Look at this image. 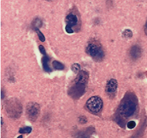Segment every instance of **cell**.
I'll list each match as a JSON object with an SVG mask.
<instances>
[{"mask_svg": "<svg viewBox=\"0 0 147 138\" xmlns=\"http://www.w3.org/2000/svg\"><path fill=\"white\" fill-rule=\"evenodd\" d=\"M129 54L133 60H137L141 57V54H142V50L140 46H133L130 49Z\"/></svg>", "mask_w": 147, "mask_h": 138, "instance_id": "cell-9", "label": "cell"}, {"mask_svg": "<svg viewBox=\"0 0 147 138\" xmlns=\"http://www.w3.org/2000/svg\"><path fill=\"white\" fill-rule=\"evenodd\" d=\"M49 58H48L47 56H44L42 58V65L43 68H44V70L45 72H52V69L49 67Z\"/></svg>", "mask_w": 147, "mask_h": 138, "instance_id": "cell-10", "label": "cell"}, {"mask_svg": "<svg viewBox=\"0 0 147 138\" xmlns=\"http://www.w3.org/2000/svg\"><path fill=\"white\" fill-rule=\"evenodd\" d=\"M3 97H4V94H3V92L1 91V99H3Z\"/></svg>", "mask_w": 147, "mask_h": 138, "instance_id": "cell-21", "label": "cell"}, {"mask_svg": "<svg viewBox=\"0 0 147 138\" xmlns=\"http://www.w3.org/2000/svg\"><path fill=\"white\" fill-rule=\"evenodd\" d=\"M39 49H40V52H41L43 55H44V56H47V54H46V51H45V47H44V46H43L42 45H40V46H39Z\"/></svg>", "mask_w": 147, "mask_h": 138, "instance_id": "cell-18", "label": "cell"}, {"mask_svg": "<svg viewBox=\"0 0 147 138\" xmlns=\"http://www.w3.org/2000/svg\"><path fill=\"white\" fill-rule=\"evenodd\" d=\"M103 102L102 99L98 96L90 97L86 102V107L90 112L92 113H100L103 109Z\"/></svg>", "mask_w": 147, "mask_h": 138, "instance_id": "cell-3", "label": "cell"}, {"mask_svg": "<svg viewBox=\"0 0 147 138\" xmlns=\"http://www.w3.org/2000/svg\"><path fill=\"white\" fill-rule=\"evenodd\" d=\"M7 110H8L9 113H10V115H12V116L16 117L15 112L14 110L16 111V112H17L18 115H19L21 113V106L20 105V103L18 102L17 101L13 102V100H12V102H10L9 105H8Z\"/></svg>", "mask_w": 147, "mask_h": 138, "instance_id": "cell-7", "label": "cell"}, {"mask_svg": "<svg viewBox=\"0 0 147 138\" xmlns=\"http://www.w3.org/2000/svg\"><path fill=\"white\" fill-rule=\"evenodd\" d=\"M136 109V103L132 100H127L122 104L120 107L121 115L125 117H129L132 116Z\"/></svg>", "mask_w": 147, "mask_h": 138, "instance_id": "cell-4", "label": "cell"}, {"mask_svg": "<svg viewBox=\"0 0 147 138\" xmlns=\"http://www.w3.org/2000/svg\"><path fill=\"white\" fill-rule=\"evenodd\" d=\"M145 33L147 34V21H146V24H145Z\"/></svg>", "mask_w": 147, "mask_h": 138, "instance_id": "cell-20", "label": "cell"}, {"mask_svg": "<svg viewBox=\"0 0 147 138\" xmlns=\"http://www.w3.org/2000/svg\"><path fill=\"white\" fill-rule=\"evenodd\" d=\"M78 22V19L77 15L73 13H69L66 17V26L70 28H73V26L76 25Z\"/></svg>", "mask_w": 147, "mask_h": 138, "instance_id": "cell-8", "label": "cell"}, {"mask_svg": "<svg viewBox=\"0 0 147 138\" xmlns=\"http://www.w3.org/2000/svg\"><path fill=\"white\" fill-rule=\"evenodd\" d=\"M36 33H38V37H39V39L40 40V41L41 42H45V36L44 35V34H43L41 31H40V30H39V29H36Z\"/></svg>", "mask_w": 147, "mask_h": 138, "instance_id": "cell-16", "label": "cell"}, {"mask_svg": "<svg viewBox=\"0 0 147 138\" xmlns=\"http://www.w3.org/2000/svg\"><path fill=\"white\" fill-rule=\"evenodd\" d=\"M42 21L38 18L36 19L34 21L33 24L34 30H36V29H38L40 27V26H42Z\"/></svg>", "mask_w": 147, "mask_h": 138, "instance_id": "cell-13", "label": "cell"}, {"mask_svg": "<svg viewBox=\"0 0 147 138\" xmlns=\"http://www.w3.org/2000/svg\"><path fill=\"white\" fill-rule=\"evenodd\" d=\"M71 70L74 73H79L80 72V65L78 63H74L71 66Z\"/></svg>", "mask_w": 147, "mask_h": 138, "instance_id": "cell-14", "label": "cell"}, {"mask_svg": "<svg viewBox=\"0 0 147 138\" xmlns=\"http://www.w3.org/2000/svg\"><path fill=\"white\" fill-rule=\"evenodd\" d=\"M127 128H129L130 129H134L136 127L135 121H129L127 123Z\"/></svg>", "mask_w": 147, "mask_h": 138, "instance_id": "cell-17", "label": "cell"}, {"mask_svg": "<svg viewBox=\"0 0 147 138\" xmlns=\"http://www.w3.org/2000/svg\"><path fill=\"white\" fill-rule=\"evenodd\" d=\"M86 52L93 59L96 61H101L105 56V53L100 45L96 42H91L87 45Z\"/></svg>", "mask_w": 147, "mask_h": 138, "instance_id": "cell-2", "label": "cell"}, {"mask_svg": "<svg viewBox=\"0 0 147 138\" xmlns=\"http://www.w3.org/2000/svg\"><path fill=\"white\" fill-rule=\"evenodd\" d=\"M122 35L123 36L125 37V38H131L132 36V33L130 30H125L123 31Z\"/></svg>", "mask_w": 147, "mask_h": 138, "instance_id": "cell-15", "label": "cell"}, {"mask_svg": "<svg viewBox=\"0 0 147 138\" xmlns=\"http://www.w3.org/2000/svg\"><path fill=\"white\" fill-rule=\"evenodd\" d=\"M117 90V82L114 79H111L107 82L106 85V93L109 97L115 96Z\"/></svg>", "mask_w": 147, "mask_h": 138, "instance_id": "cell-6", "label": "cell"}, {"mask_svg": "<svg viewBox=\"0 0 147 138\" xmlns=\"http://www.w3.org/2000/svg\"><path fill=\"white\" fill-rule=\"evenodd\" d=\"M17 138H23L22 136H19L18 137H17Z\"/></svg>", "mask_w": 147, "mask_h": 138, "instance_id": "cell-22", "label": "cell"}, {"mask_svg": "<svg viewBox=\"0 0 147 138\" xmlns=\"http://www.w3.org/2000/svg\"><path fill=\"white\" fill-rule=\"evenodd\" d=\"M65 30L66 31V32L68 33H74V31L73 29L69 27V26H66V28H65Z\"/></svg>", "mask_w": 147, "mask_h": 138, "instance_id": "cell-19", "label": "cell"}, {"mask_svg": "<svg viewBox=\"0 0 147 138\" xmlns=\"http://www.w3.org/2000/svg\"><path fill=\"white\" fill-rule=\"evenodd\" d=\"M52 65L53 67L54 68L55 70H64V68H65V65H64L62 63L58 62V61H53L52 63Z\"/></svg>", "mask_w": 147, "mask_h": 138, "instance_id": "cell-11", "label": "cell"}, {"mask_svg": "<svg viewBox=\"0 0 147 138\" xmlns=\"http://www.w3.org/2000/svg\"><path fill=\"white\" fill-rule=\"evenodd\" d=\"M40 107L39 104L35 102H30L26 107V114L28 118L31 121L36 120L40 115Z\"/></svg>", "mask_w": 147, "mask_h": 138, "instance_id": "cell-5", "label": "cell"}, {"mask_svg": "<svg viewBox=\"0 0 147 138\" xmlns=\"http://www.w3.org/2000/svg\"><path fill=\"white\" fill-rule=\"evenodd\" d=\"M32 131V128L31 127H25L23 128H20L18 131V132L20 134H29Z\"/></svg>", "mask_w": 147, "mask_h": 138, "instance_id": "cell-12", "label": "cell"}, {"mask_svg": "<svg viewBox=\"0 0 147 138\" xmlns=\"http://www.w3.org/2000/svg\"><path fill=\"white\" fill-rule=\"evenodd\" d=\"M88 80L89 74L87 72L80 71L69 90V95L73 99H79L84 94Z\"/></svg>", "mask_w": 147, "mask_h": 138, "instance_id": "cell-1", "label": "cell"}]
</instances>
